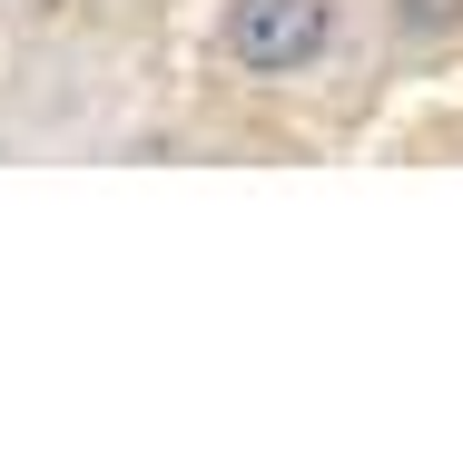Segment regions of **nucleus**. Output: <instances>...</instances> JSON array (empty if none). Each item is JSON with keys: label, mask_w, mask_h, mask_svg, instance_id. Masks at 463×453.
<instances>
[{"label": "nucleus", "mask_w": 463, "mask_h": 453, "mask_svg": "<svg viewBox=\"0 0 463 453\" xmlns=\"http://www.w3.org/2000/svg\"><path fill=\"white\" fill-rule=\"evenodd\" d=\"M326 40H335V0H227V60L257 80L326 60Z\"/></svg>", "instance_id": "obj_1"}, {"label": "nucleus", "mask_w": 463, "mask_h": 453, "mask_svg": "<svg viewBox=\"0 0 463 453\" xmlns=\"http://www.w3.org/2000/svg\"><path fill=\"white\" fill-rule=\"evenodd\" d=\"M394 30H414V40H444V30H463V0H394Z\"/></svg>", "instance_id": "obj_2"}]
</instances>
